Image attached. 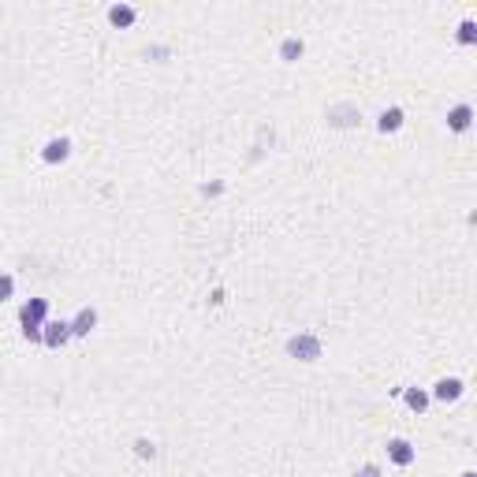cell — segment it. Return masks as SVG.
<instances>
[{"label": "cell", "mask_w": 477, "mask_h": 477, "mask_svg": "<svg viewBox=\"0 0 477 477\" xmlns=\"http://www.w3.org/2000/svg\"><path fill=\"white\" fill-rule=\"evenodd\" d=\"M462 477H477V473H473V470H466V473H462Z\"/></svg>", "instance_id": "e0dca14e"}, {"label": "cell", "mask_w": 477, "mask_h": 477, "mask_svg": "<svg viewBox=\"0 0 477 477\" xmlns=\"http://www.w3.org/2000/svg\"><path fill=\"white\" fill-rule=\"evenodd\" d=\"M287 354L302 358V362H317V358H321V339L317 336H295V339H287Z\"/></svg>", "instance_id": "7a4b0ae2"}, {"label": "cell", "mask_w": 477, "mask_h": 477, "mask_svg": "<svg viewBox=\"0 0 477 477\" xmlns=\"http://www.w3.org/2000/svg\"><path fill=\"white\" fill-rule=\"evenodd\" d=\"M406 406L425 410V406H429V395H425V392H418V388H410V392H406Z\"/></svg>", "instance_id": "4fadbf2b"}, {"label": "cell", "mask_w": 477, "mask_h": 477, "mask_svg": "<svg viewBox=\"0 0 477 477\" xmlns=\"http://www.w3.org/2000/svg\"><path fill=\"white\" fill-rule=\"evenodd\" d=\"M459 395H462L459 377H444V380H436V388H433V399H440V403H455Z\"/></svg>", "instance_id": "277c9868"}, {"label": "cell", "mask_w": 477, "mask_h": 477, "mask_svg": "<svg viewBox=\"0 0 477 477\" xmlns=\"http://www.w3.org/2000/svg\"><path fill=\"white\" fill-rule=\"evenodd\" d=\"M68 339H71V321H45V328H42V343H45L49 351H60Z\"/></svg>", "instance_id": "3957f363"}, {"label": "cell", "mask_w": 477, "mask_h": 477, "mask_svg": "<svg viewBox=\"0 0 477 477\" xmlns=\"http://www.w3.org/2000/svg\"><path fill=\"white\" fill-rule=\"evenodd\" d=\"M11 291H16V280H11L8 272H0V302H8Z\"/></svg>", "instance_id": "5bb4252c"}, {"label": "cell", "mask_w": 477, "mask_h": 477, "mask_svg": "<svg viewBox=\"0 0 477 477\" xmlns=\"http://www.w3.org/2000/svg\"><path fill=\"white\" fill-rule=\"evenodd\" d=\"M388 459L395 462V466H410V462H414V447L395 436V440H388Z\"/></svg>", "instance_id": "8992f818"}, {"label": "cell", "mask_w": 477, "mask_h": 477, "mask_svg": "<svg viewBox=\"0 0 477 477\" xmlns=\"http://www.w3.org/2000/svg\"><path fill=\"white\" fill-rule=\"evenodd\" d=\"M470 123H473V109H470V104H455V109L447 112V127L459 131V135H462V131H470Z\"/></svg>", "instance_id": "52a82bcc"}, {"label": "cell", "mask_w": 477, "mask_h": 477, "mask_svg": "<svg viewBox=\"0 0 477 477\" xmlns=\"http://www.w3.org/2000/svg\"><path fill=\"white\" fill-rule=\"evenodd\" d=\"M94 325H97V310L94 306L78 310V317L71 321V336H90V332H94Z\"/></svg>", "instance_id": "ba28073f"}, {"label": "cell", "mask_w": 477, "mask_h": 477, "mask_svg": "<svg viewBox=\"0 0 477 477\" xmlns=\"http://www.w3.org/2000/svg\"><path fill=\"white\" fill-rule=\"evenodd\" d=\"M68 157H71V138H52L42 150V161H49V164H60V161H68Z\"/></svg>", "instance_id": "5b68a950"}, {"label": "cell", "mask_w": 477, "mask_h": 477, "mask_svg": "<svg viewBox=\"0 0 477 477\" xmlns=\"http://www.w3.org/2000/svg\"><path fill=\"white\" fill-rule=\"evenodd\" d=\"M135 447H138V455H142V459H153V455H157V447H153L150 440H138Z\"/></svg>", "instance_id": "9a60e30c"}, {"label": "cell", "mask_w": 477, "mask_h": 477, "mask_svg": "<svg viewBox=\"0 0 477 477\" xmlns=\"http://www.w3.org/2000/svg\"><path fill=\"white\" fill-rule=\"evenodd\" d=\"M377 127L384 131V135H392V131H399V127H403V112H399V109H388V112H380Z\"/></svg>", "instance_id": "8fae6325"}, {"label": "cell", "mask_w": 477, "mask_h": 477, "mask_svg": "<svg viewBox=\"0 0 477 477\" xmlns=\"http://www.w3.org/2000/svg\"><path fill=\"white\" fill-rule=\"evenodd\" d=\"M302 52H306V45H302L298 37H284V42H280V60L284 64H295Z\"/></svg>", "instance_id": "30bf717a"}, {"label": "cell", "mask_w": 477, "mask_h": 477, "mask_svg": "<svg viewBox=\"0 0 477 477\" xmlns=\"http://www.w3.org/2000/svg\"><path fill=\"white\" fill-rule=\"evenodd\" d=\"M109 23L119 26V30H127V26L135 23V8H131V4H112L109 8Z\"/></svg>", "instance_id": "9c48e42d"}, {"label": "cell", "mask_w": 477, "mask_h": 477, "mask_svg": "<svg viewBox=\"0 0 477 477\" xmlns=\"http://www.w3.org/2000/svg\"><path fill=\"white\" fill-rule=\"evenodd\" d=\"M45 317H49V298H30L26 306L19 310V325H23V336L30 343H42V328H45Z\"/></svg>", "instance_id": "6da1fadb"}, {"label": "cell", "mask_w": 477, "mask_h": 477, "mask_svg": "<svg viewBox=\"0 0 477 477\" xmlns=\"http://www.w3.org/2000/svg\"><path fill=\"white\" fill-rule=\"evenodd\" d=\"M358 477H380V470L373 466V462H369V466H362V470H358Z\"/></svg>", "instance_id": "2e32d148"}, {"label": "cell", "mask_w": 477, "mask_h": 477, "mask_svg": "<svg viewBox=\"0 0 477 477\" xmlns=\"http://www.w3.org/2000/svg\"><path fill=\"white\" fill-rule=\"evenodd\" d=\"M459 42H462V45H473V42H477V23H473V19H462V26H459Z\"/></svg>", "instance_id": "7c38bea8"}]
</instances>
